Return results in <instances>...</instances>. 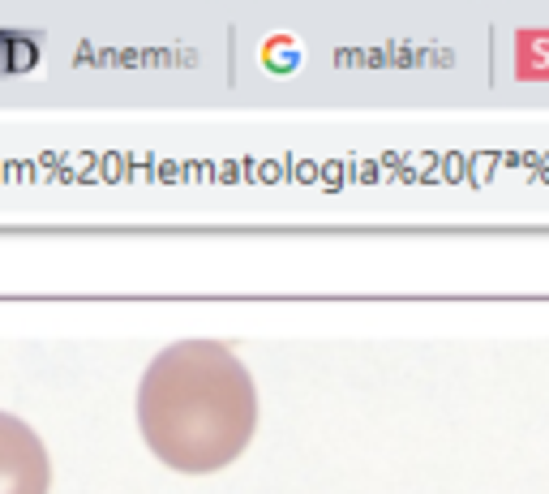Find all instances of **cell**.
<instances>
[{
  "label": "cell",
  "mask_w": 549,
  "mask_h": 494,
  "mask_svg": "<svg viewBox=\"0 0 549 494\" xmlns=\"http://www.w3.org/2000/svg\"><path fill=\"white\" fill-rule=\"evenodd\" d=\"M52 486V460L39 434L13 417L0 413V494H47Z\"/></svg>",
  "instance_id": "2"
},
{
  "label": "cell",
  "mask_w": 549,
  "mask_h": 494,
  "mask_svg": "<svg viewBox=\"0 0 549 494\" xmlns=\"http://www.w3.org/2000/svg\"><path fill=\"white\" fill-rule=\"evenodd\" d=\"M138 425L168 469L215 473L249 447L258 430V387L228 344L181 340L146 365Z\"/></svg>",
  "instance_id": "1"
}]
</instances>
